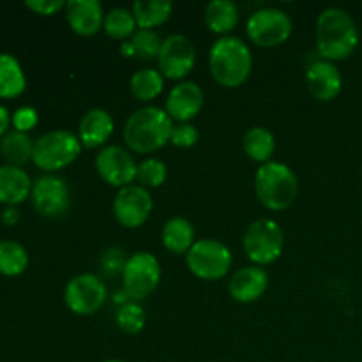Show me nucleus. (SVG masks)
Returning <instances> with one entry per match:
<instances>
[{
  "label": "nucleus",
  "mask_w": 362,
  "mask_h": 362,
  "mask_svg": "<svg viewBox=\"0 0 362 362\" xmlns=\"http://www.w3.org/2000/svg\"><path fill=\"white\" fill-rule=\"evenodd\" d=\"M359 45V30L354 18L341 7L322 11L317 20V48L324 60L336 62L352 55Z\"/></svg>",
  "instance_id": "1"
},
{
  "label": "nucleus",
  "mask_w": 362,
  "mask_h": 362,
  "mask_svg": "<svg viewBox=\"0 0 362 362\" xmlns=\"http://www.w3.org/2000/svg\"><path fill=\"white\" fill-rule=\"evenodd\" d=\"M172 117L158 106H145L129 115L124 126V141L127 148L138 154L159 151L172 138Z\"/></svg>",
  "instance_id": "2"
},
{
  "label": "nucleus",
  "mask_w": 362,
  "mask_h": 362,
  "mask_svg": "<svg viewBox=\"0 0 362 362\" xmlns=\"http://www.w3.org/2000/svg\"><path fill=\"white\" fill-rule=\"evenodd\" d=\"M209 66L219 85L235 88L250 78L253 69V55L243 39L235 35H223L212 45L209 53Z\"/></svg>",
  "instance_id": "3"
},
{
  "label": "nucleus",
  "mask_w": 362,
  "mask_h": 362,
  "mask_svg": "<svg viewBox=\"0 0 362 362\" xmlns=\"http://www.w3.org/2000/svg\"><path fill=\"white\" fill-rule=\"evenodd\" d=\"M255 189L262 205L271 211H285L297 198L299 182L290 166L279 161H269L255 175Z\"/></svg>",
  "instance_id": "4"
},
{
  "label": "nucleus",
  "mask_w": 362,
  "mask_h": 362,
  "mask_svg": "<svg viewBox=\"0 0 362 362\" xmlns=\"http://www.w3.org/2000/svg\"><path fill=\"white\" fill-rule=\"evenodd\" d=\"M80 138L66 129H55L42 134L34 144L32 161L45 172H57L66 168L80 156Z\"/></svg>",
  "instance_id": "5"
},
{
  "label": "nucleus",
  "mask_w": 362,
  "mask_h": 362,
  "mask_svg": "<svg viewBox=\"0 0 362 362\" xmlns=\"http://www.w3.org/2000/svg\"><path fill=\"white\" fill-rule=\"evenodd\" d=\"M285 247L283 230L274 219L262 218L251 223L244 233V251L255 265H269L278 260Z\"/></svg>",
  "instance_id": "6"
},
{
  "label": "nucleus",
  "mask_w": 362,
  "mask_h": 362,
  "mask_svg": "<svg viewBox=\"0 0 362 362\" xmlns=\"http://www.w3.org/2000/svg\"><path fill=\"white\" fill-rule=\"evenodd\" d=\"M191 274L207 281H216L228 274L232 267V251L216 239H202L186 255Z\"/></svg>",
  "instance_id": "7"
},
{
  "label": "nucleus",
  "mask_w": 362,
  "mask_h": 362,
  "mask_svg": "<svg viewBox=\"0 0 362 362\" xmlns=\"http://www.w3.org/2000/svg\"><path fill=\"white\" fill-rule=\"evenodd\" d=\"M292 18L278 7L257 9L246 23L247 37L262 48L279 46L292 35Z\"/></svg>",
  "instance_id": "8"
},
{
  "label": "nucleus",
  "mask_w": 362,
  "mask_h": 362,
  "mask_svg": "<svg viewBox=\"0 0 362 362\" xmlns=\"http://www.w3.org/2000/svg\"><path fill=\"white\" fill-rule=\"evenodd\" d=\"M124 292L133 300L151 296L161 281V267L158 258L148 251H136L126 260L122 271Z\"/></svg>",
  "instance_id": "9"
},
{
  "label": "nucleus",
  "mask_w": 362,
  "mask_h": 362,
  "mask_svg": "<svg viewBox=\"0 0 362 362\" xmlns=\"http://www.w3.org/2000/svg\"><path fill=\"white\" fill-rule=\"evenodd\" d=\"M108 297L106 285L94 274H80L71 279L64 290V300L66 306L74 315L87 317L101 310Z\"/></svg>",
  "instance_id": "10"
},
{
  "label": "nucleus",
  "mask_w": 362,
  "mask_h": 362,
  "mask_svg": "<svg viewBox=\"0 0 362 362\" xmlns=\"http://www.w3.org/2000/svg\"><path fill=\"white\" fill-rule=\"evenodd\" d=\"M159 73L170 80H182L197 64V48L184 34H172L163 41L158 57Z\"/></svg>",
  "instance_id": "11"
},
{
  "label": "nucleus",
  "mask_w": 362,
  "mask_h": 362,
  "mask_svg": "<svg viewBox=\"0 0 362 362\" xmlns=\"http://www.w3.org/2000/svg\"><path fill=\"white\" fill-rule=\"evenodd\" d=\"M30 198L35 211L45 218H60L66 214L71 205V194L66 180L52 173L35 180Z\"/></svg>",
  "instance_id": "12"
},
{
  "label": "nucleus",
  "mask_w": 362,
  "mask_h": 362,
  "mask_svg": "<svg viewBox=\"0 0 362 362\" xmlns=\"http://www.w3.org/2000/svg\"><path fill=\"white\" fill-rule=\"evenodd\" d=\"M152 207H154V202L147 187L134 186V184L119 189L113 200L115 219L126 228H138L144 225L151 216Z\"/></svg>",
  "instance_id": "13"
},
{
  "label": "nucleus",
  "mask_w": 362,
  "mask_h": 362,
  "mask_svg": "<svg viewBox=\"0 0 362 362\" xmlns=\"http://www.w3.org/2000/svg\"><path fill=\"white\" fill-rule=\"evenodd\" d=\"M95 170L106 184L120 189L131 186L138 175V165L129 152L120 145H108L103 148L95 158Z\"/></svg>",
  "instance_id": "14"
},
{
  "label": "nucleus",
  "mask_w": 362,
  "mask_h": 362,
  "mask_svg": "<svg viewBox=\"0 0 362 362\" xmlns=\"http://www.w3.org/2000/svg\"><path fill=\"white\" fill-rule=\"evenodd\" d=\"M202 106H204V90L194 81L177 83L166 99V113L180 124L194 119L200 113Z\"/></svg>",
  "instance_id": "15"
},
{
  "label": "nucleus",
  "mask_w": 362,
  "mask_h": 362,
  "mask_svg": "<svg viewBox=\"0 0 362 362\" xmlns=\"http://www.w3.org/2000/svg\"><path fill=\"white\" fill-rule=\"evenodd\" d=\"M306 85L310 94L318 101H332L339 95L343 78L334 62L317 60L306 71Z\"/></svg>",
  "instance_id": "16"
},
{
  "label": "nucleus",
  "mask_w": 362,
  "mask_h": 362,
  "mask_svg": "<svg viewBox=\"0 0 362 362\" xmlns=\"http://www.w3.org/2000/svg\"><path fill=\"white\" fill-rule=\"evenodd\" d=\"M69 27L80 35L98 34L105 23V11L98 0H69L66 4Z\"/></svg>",
  "instance_id": "17"
},
{
  "label": "nucleus",
  "mask_w": 362,
  "mask_h": 362,
  "mask_svg": "<svg viewBox=\"0 0 362 362\" xmlns=\"http://www.w3.org/2000/svg\"><path fill=\"white\" fill-rule=\"evenodd\" d=\"M269 286V274L265 269L258 267V265H250V267H243L233 274L230 279V296L237 300V303H253V300L260 299L265 293Z\"/></svg>",
  "instance_id": "18"
},
{
  "label": "nucleus",
  "mask_w": 362,
  "mask_h": 362,
  "mask_svg": "<svg viewBox=\"0 0 362 362\" xmlns=\"http://www.w3.org/2000/svg\"><path fill=\"white\" fill-rule=\"evenodd\" d=\"M113 127H115V124H113L112 115L106 110L94 108L87 112L81 119L80 129H78L80 131L78 138H80L81 147L95 148L105 145L112 136Z\"/></svg>",
  "instance_id": "19"
},
{
  "label": "nucleus",
  "mask_w": 362,
  "mask_h": 362,
  "mask_svg": "<svg viewBox=\"0 0 362 362\" xmlns=\"http://www.w3.org/2000/svg\"><path fill=\"white\" fill-rule=\"evenodd\" d=\"M32 180L21 166L2 165L0 166V204L9 207L21 204L32 193Z\"/></svg>",
  "instance_id": "20"
},
{
  "label": "nucleus",
  "mask_w": 362,
  "mask_h": 362,
  "mask_svg": "<svg viewBox=\"0 0 362 362\" xmlns=\"http://www.w3.org/2000/svg\"><path fill=\"white\" fill-rule=\"evenodd\" d=\"M25 88H27V78L20 60L11 53H0V98H18L23 94Z\"/></svg>",
  "instance_id": "21"
},
{
  "label": "nucleus",
  "mask_w": 362,
  "mask_h": 362,
  "mask_svg": "<svg viewBox=\"0 0 362 362\" xmlns=\"http://www.w3.org/2000/svg\"><path fill=\"white\" fill-rule=\"evenodd\" d=\"M161 237L166 250L175 255H187L194 244V226L189 219L177 216L165 223Z\"/></svg>",
  "instance_id": "22"
},
{
  "label": "nucleus",
  "mask_w": 362,
  "mask_h": 362,
  "mask_svg": "<svg viewBox=\"0 0 362 362\" xmlns=\"http://www.w3.org/2000/svg\"><path fill=\"white\" fill-rule=\"evenodd\" d=\"M205 23L216 34H228L239 23V7L232 0H212L205 6Z\"/></svg>",
  "instance_id": "23"
},
{
  "label": "nucleus",
  "mask_w": 362,
  "mask_h": 362,
  "mask_svg": "<svg viewBox=\"0 0 362 362\" xmlns=\"http://www.w3.org/2000/svg\"><path fill=\"white\" fill-rule=\"evenodd\" d=\"M35 141L21 131H9L0 140V156L7 161V165L21 166L30 161L34 154Z\"/></svg>",
  "instance_id": "24"
},
{
  "label": "nucleus",
  "mask_w": 362,
  "mask_h": 362,
  "mask_svg": "<svg viewBox=\"0 0 362 362\" xmlns=\"http://www.w3.org/2000/svg\"><path fill=\"white\" fill-rule=\"evenodd\" d=\"M173 11V4L170 0H136L133 4V14L136 25L145 30H152L154 27L165 23Z\"/></svg>",
  "instance_id": "25"
},
{
  "label": "nucleus",
  "mask_w": 362,
  "mask_h": 362,
  "mask_svg": "<svg viewBox=\"0 0 362 362\" xmlns=\"http://www.w3.org/2000/svg\"><path fill=\"white\" fill-rule=\"evenodd\" d=\"M243 147L244 152H246L253 161L265 165V163L271 161L272 154H274V134L269 129H265V127H251V129L244 134Z\"/></svg>",
  "instance_id": "26"
},
{
  "label": "nucleus",
  "mask_w": 362,
  "mask_h": 362,
  "mask_svg": "<svg viewBox=\"0 0 362 362\" xmlns=\"http://www.w3.org/2000/svg\"><path fill=\"white\" fill-rule=\"evenodd\" d=\"M165 87V76L159 71L151 69H140L131 76L129 88L131 94L138 99V101L148 103L152 99L158 98Z\"/></svg>",
  "instance_id": "27"
},
{
  "label": "nucleus",
  "mask_w": 362,
  "mask_h": 362,
  "mask_svg": "<svg viewBox=\"0 0 362 362\" xmlns=\"http://www.w3.org/2000/svg\"><path fill=\"white\" fill-rule=\"evenodd\" d=\"M28 253L16 240H0V274L14 278L27 271Z\"/></svg>",
  "instance_id": "28"
},
{
  "label": "nucleus",
  "mask_w": 362,
  "mask_h": 362,
  "mask_svg": "<svg viewBox=\"0 0 362 362\" xmlns=\"http://www.w3.org/2000/svg\"><path fill=\"white\" fill-rule=\"evenodd\" d=\"M136 20H134V14L131 11H127L126 7H113L112 11L105 14V28L106 34L112 39H126L129 35H133L136 32Z\"/></svg>",
  "instance_id": "29"
},
{
  "label": "nucleus",
  "mask_w": 362,
  "mask_h": 362,
  "mask_svg": "<svg viewBox=\"0 0 362 362\" xmlns=\"http://www.w3.org/2000/svg\"><path fill=\"white\" fill-rule=\"evenodd\" d=\"M131 45H133L134 57H140V59L144 60H152L159 57V52H161V46H163V39L159 37L158 32L140 28V30H136L133 34Z\"/></svg>",
  "instance_id": "30"
},
{
  "label": "nucleus",
  "mask_w": 362,
  "mask_h": 362,
  "mask_svg": "<svg viewBox=\"0 0 362 362\" xmlns=\"http://www.w3.org/2000/svg\"><path fill=\"white\" fill-rule=\"evenodd\" d=\"M117 324L127 334H138L145 325V311L136 303H124L117 311Z\"/></svg>",
  "instance_id": "31"
},
{
  "label": "nucleus",
  "mask_w": 362,
  "mask_h": 362,
  "mask_svg": "<svg viewBox=\"0 0 362 362\" xmlns=\"http://www.w3.org/2000/svg\"><path fill=\"white\" fill-rule=\"evenodd\" d=\"M166 165L156 158H148L138 165L136 179L144 184V187H159L166 180Z\"/></svg>",
  "instance_id": "32"
},
{
  "label": "nucleus",
  "mask_w": 362,
  "mask_h": 362,
  "mask_svg": "<svg viewBox=\"0 0 362 362\" xmlns=\"http://www.w3.org/2000/svg\"><path fill=\"white\" fill-rule=\"evenodd\" d=\"M170 141H172L175 147H180V148L193 147V145L198 141V129L189 122H182L179 124V126H173Z\"/></svg>",
  "instance_id": "33"
},
{
  "label": "nucleus",
  "mask_w": 362,
  "mask_h": 362,
  "mask_svg": "<svg viewBox=\"0 0 362 362\" xmlns=\"http://www.w3.org/2000/svg\"><path fill=\"white\" fill-rule=\"evenodd\" d=\"M39 115L35 112V108L32 106H21L16 112L13 113V124L16 127V131H21V133H27V131L34 129L37 126Z\"/></svg>",
  "instance_id": "34"
},
{
  "label": "nucleus",
  "mask_w": 362,
  "mask_h": 362,
  "mask_svg": "<svg viewBox=\"0 0 362 362\" xmlns=\"http://www.w3.org/2000/svg\"><path fill=\"white\" fill-rule=\"evenodd\" d=\"M66 4L67 2H64V0H27L25 6H27L30 11H34L35 14L52 16V14L66 9Z\"/></svg>",
  "instance_id": "35"
},
{
  "label": "nucleus",
  "mask_w": 362,
  "mask_h": 362,
  "mask_svg": "<svg viewBox=\"0 0 362 362\" xmlns=\"http://www.w3.org/2000/svg\"><path fill=\"white\" fill-rule=\"evenodd\" d=\"M11 120L13 119H11L9 115V110H7L4 105H0V136H4V134L7 133Z\"/></svg>",
  "instance_id": "36"
},
{
  "label": "nucleus",
  "mask_w": 362,
  "mask_h": 362,
  "mask_svg": "<svg viewBox=\"0 0 362 362\" xmlns=\"http://www.w3.org/2000/svg\"><path fill=\"white\" fill-rule=\"evenodd\" d=\"M2 219L6 225H14V223H18V219H20V212H18L14 207H9L4 211Z\"/></svg>",
  "instance_id": "37"
},
{
  "label": "nucleus",
  "mask_w": 362,
  "mask_h": 362,
  "mask_svg": "<svg viewBox=\"0 0 362 362\" xmlns=\"http://www.w3.org/2000/svg\"><path fill=\"white\" fill-rule=\"evenodd\" d=\"M120 52H122L124 57H134V49H133V45H131V41L122 42V45H120Z\"/></svg>",
  "instance_id": "38"
},
{
  "label": "nucleus",
  "mask_w": 362,
  "mask_h": 362,
  "mask_svg": "<svg viewBox=\"0 0 362 362\" xmlns=\"http://www.w3.org/2000/svg\"><path fill=\"white\" fill-rule=\"evenodd\" d=\"M103 362H124V361H119V359H108V361H103Z\"/></svg>",
  "instance_id": "39"
}]
</instances>
